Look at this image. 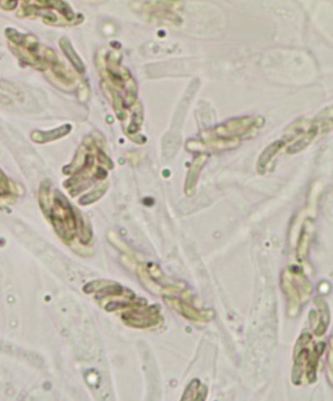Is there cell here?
I'll use <instances>...</instances> for the list:
<instances>
[{"label": "cell", "instance_id": "cell-1", "mask_svg": "<svg viewBox=\"0 0 333 401\" xmlns=\"http://www.w3.org/2000/svg\"><path fill=\"white\" fill-rule=\"evenodd\" d=\"M44 212L63 242H74L78 235L80 242L84 244L91 241V234L85 228L82 217L77 215L68 200L61 191H55L52 207L49 205Z\"/></svg>", "mask_w": 333, "mask_h": 401}, {"label": "cell", "instance_id": "cell-2", "mask_svg": "<svg viewBox=\"0 0 333 401\" xmlns=\"http://www.w3.org/2000/svg\"><path fill=\"white\" fill-rule=\"evenodd\" d=\"M122 321L134 328H150L161 321L160 309L155 306H148L143 301H137L121 313Z\"/></svg>", "mask_w": 333, "mask_h": 401}, {"label": "cell", "instance_id": "cell-3", "mask_svg": "<svg viewBox=\"0 0 333 401\" xmlns=\"http://www.w3.org/2000/svg\"><path fill=\"white\" fill-rule=\"evenodd\" d=\"M70 125H65L49 132H33L31 138L36 143H47L67 135L71 131Z\"/></svg>", "mask_w": 333, "mask_h": 401}, {"label": "cell", "instance_id": "cell-4", "mask_svg": "<svg viewBox=\"0 0 333 401\" xmlns=\"http://www.w3.org/2000/svg\"><path fill=\"white\" fill-rule=\"evenodd\" d=\"M59 44H61L63 53L65 54L68 61L72 63L75 70L78 71L79 74H84L85 72L84 63L81 61V58L79 57V55L77 54L74 48H72L70 41L67 40L66 38H63Z\"/></svg>", "mask_w": 333, "mask_h": 401}, {"label": "cell", "instance_id": "cell-5", "mask_svg": "<svg viewBox=\"0 0 333 401\" xmlns=\"http://www.w3.org/2000/svg\"><path fill=\"white\" fill-rule=\"evenodd\" d=\"M12 195L11 186L6 175L0 169V200Z\"/></svg>", "mask_w": 333, "mask_h": 401}, {"label": "cell", "instance_id": "cell-6", "mask_svg": "<svg viewBox=\"0 0 333 401\" xmlns=\"http://www.w3.org/2000/svg\"><path fill=\"white\" fill-rule=\"evenodd\" d=\"M105 189L106 187L104 185H102L100 187H97L96 189L93 191L92 194H89L88 195L85 196V197H84L83 199L80 200H83V202H81V204L87 205L88 203L95 202V200L102 197V194H104Z\"/></svg>", "mask_w": 333, "mask_h": 401}, {"label": "cell", "instance_id": "cell-7", "mask_svg": "<svg viewBox=\"0 0 333 401\" xmlns=\"http://www.w3.org/2000/svg\"><path fill=\"white\" fill-rule=\"evenodd\" d=\"M12 100L6 93V88L3 87L2 84L0 83V104H11Z\"/></svg>", "mask_w": 333, "mask_h": 401}, {"label": "cell", "instance_id": "cell-8", "mask_svg": "<svg viewBox=\"0 0 333 401\" xmlns=\"http://www.w3.org/2000/svg\"><path fill=\"white\" fill-rule=\"evenodd\" d=\"M18 6V2L16 1H0V7L6 10H12Z\"/></svg>", "mask_w": 333, "mask_h": 401}]
</instances>
